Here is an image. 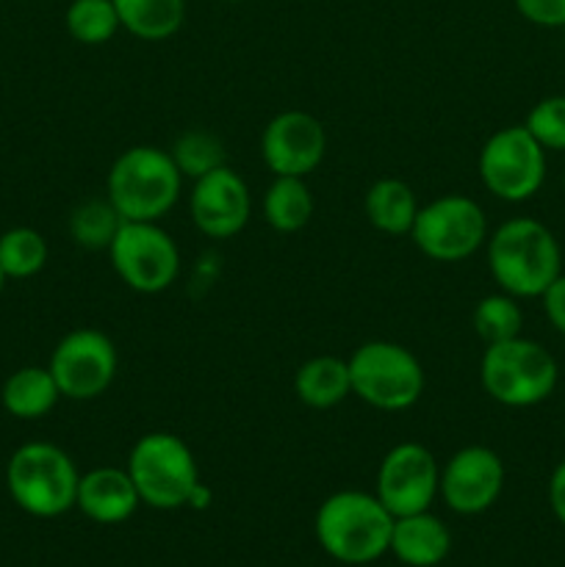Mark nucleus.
Segmentation results:
<instances>
[{
  "label": "nucleus",
  "instance_id": "nucleus-32",
  "mask_svg": "<svg viewBox=\"0 0 565 567\" xmlns=\"http://www.w3.org/2000/svg\"><path fill=\"white\" fill-rule=\"evenodd\" d=\"M3 286H6V275H3V269H0V291H3Z\"/></svg>",
  "mask_w": 565,
  "mask_h": 567
},
{
  "label": "nucleus",
  "instance_id": "nucleus-25",
  "mask_svg": "<svg viewBox=\"0 0 565 567\" xmlns=\"http://www.w3.org/2000/svg\"><path fill=\"white\" fill-rule=\"evenodd\" d=\"M122 221L125 219L116 214V208L109 203V197L83 199V203L75 205L70 214V236L78 247L97 252V249L111 247Z\"/></svg>",
  "mask_w": 565,
  "mask_h": 567
},
{
  "label": "nucleus",
  "instance_id": "nucleus-9",
  "mask_svg": "<svg viewBox=\"0 0 565 567\" xmlns=\"http://www.w3.org/2000/svg\"><path fill=\"white\" fill-rule=\"evenodd\" d=\"M116 277L136 293H164L181 275V249L158 221H122L105 249Z\"/></svg>",
  "mask_w": 565,
  "mask_h": 567
},
{
  "label": "nucleus",
  "instance_id": "nucleus-3",
  "mask_svg": "<svg viewBox=\"0 0 565 567\" xmlns=\"http://www.w3.org/2000/svg\"><path fill=\"white\" fill-rule=\"evenodd\" d=\"M183 192V175L170 150L136 144L116 155L105 177V197L125 221H161Z\"/></svg>",
  "mask_w": 565,
  "mask_h": 567
},
{
  "label": "nucleus",
  "instance_id": "nucleus-30",
  "mask_svg": "<svg viewBox=\"0 0 565 567\" xmlns=\"http://www.w3.org/2000/svg\"><path fill=\"white\" fill-rule=\"evenodd\" d=\"M541 299H543V313H546L548 324L565 336V275H559L557 280L541 293Z\"/></svg>",
  "mask_w": 565,
  "mask_h": 567
},
{
  "label": "nucleus",
  "instance_id": "nucleus-17",
  "mask_svg": "<svg viewBox=\"0 0 565 567\" xmlns=\"http://www.w3.org/2000/svg\"><path fill=\"white\" fill-rule=\"evenodd\" d=\"M388 551L408 567H435L452 551V535L441 518L424 509L415 515L393 518Z\"/></svg>",
  "mask_w": 565,
  "mask_h": 567
},
{
  "label": "nucleus",
  "instance_id": "nucleus-10",
  "mask_svg": "<svg viewBox=\"0 0 565 567\" xmlns=\"http://www.w3.org/2000/svg\"><path fill=\"white\" fill-rule=\"evenodd\" d=\"M480 181L504 203H526L546 181V150L524 125L493 133L480 150Z\"/></svg>",
  "mask_w": 565,
  "mask_h": 567
},
{
  "label": "nucleus",
  "instance_id": "nucleus-13",
  "mask_svg": "<svg viewBox=\"0 0 565 567\" xmlns=\"http://www.w3.org/2000/svg\"><path fill=\"white\" fill-rule=\"evenodd\" d=\"M327 155V131L308 111H280L260 133V158L275 177H308Z\"/></svg>",
  "mask_w": 565,
  "mask_h": 567
},
{
  "label": "nucleus",
  "instance_id": "nucleus-19",
  "mask_svg": "<svg viewBox=\"0 0 565 567\" xmlns=\"http://www.w3.org/2000/svg\"><path fill=\"white\" fill-rule=\"evenodd\" d=\"M419 208L415 192L399 177H380L371 183L363 197L366 219L386 236H410Z\"/></svg>",
  "mask_w": 565,
  "mask_h": 567
},
{
  "label": "nucleus",
  "instance_id": "nucleus-26",
  "mask_svg": "<svg viewBox=\"0 0 565 567\" xmlns=\"http://www.w3.org/2000/svg\"><path fill=\"white\" fill-rule=\"evenodd\" d=\"M471 324H474L476 338L485 347H491V343L518 338L521 327H524V313H521L518 299L510 297V293H487L474 305Z\"/></svg>",
  "mask_w": 565,
  "mask_h": 567
},
{
  "label": "nucleus",
  "instance_id": "nucleus-20",
  "mask_svg": "<svg viewBox=\"0 0 565 567\" xmlns=\"http://www.w3.org/2000/svg\"><path fill=\"white\" fill-rule=\"evenodd\" d=\"M61 391L48 365H22L3 382L0 402L6 413L20 421L44 419L59 404Z\"/></svg>",
  "mask_w": 565,
  "mask_h": 567
},
{
  "label": "nucleus",
  "instance_id": "nucleus-15",
  "mask_svg": "<svg viewBox=\"0 0 565 567\" xmlns=\"http://www.w3.org/2000/svg\"><path fill=\"white\" fill-rule=\"evenodd\" d=\"M188 214L203 236L216 241L238 236L253 216L247 181L227 164L197 177L188 194Z\"/></svg>",
  "mask_w": 565,
  "mask_h": 567
},
{
  "label": "nucleus",
  "instance_id": "nucleus-1",
  "mask_svg": "<svg viewBox=\"0 0 565 567\" xmlns=\"http://www.w3.org/2000/svg\"><path fill=\"white\" fill-rule=\"evenodd\" d=\"M487 269L499 291L535 299L563 275V249L543 221L515 216L499 225L485 241Z\"/></svg>",
  "mask_w": 565,
  "mask_h": 567
},
{
  "label": "nucleus",
  "instance_id": "nucleus-23",
  "mask_svg": "<svg viewBox=\"0 0 565 567\" xmlns=\"http://www.w3.org/2000/svg\"><path fill=\"white\" fill-rule=\"evenodd\" d=\"M170 155L177 169H181L183 181L188 177L192 183L227 164L222 138L216 133L205 131V127H188V131L177 133L170 147Z\"/></svg>",
  "mask_w": 565,
  "mask_h": 567
},
{
  "label": "nucleus",
  "instance_id": "nucleus-7",
  "mask_svg": "<svg viewBox=\"0 0 565 567\" xmlns=\"http://www.w3.org/2000/svg\"><path fill=\"white\" fill-rule=\"evenodd\" d=\"M347 363L352 396L382 413L413 408L424 393V369L402 343L366 341Z\"/></svg>",
  "mask_w": 565,
  "mask_h": 567
},
{
  "label": "nucleus",
  "instance_id": "nucleus-6",
  "mask_svg": "<svg viewBox=\"0 0 565 567\" xmlns=\"http://www.w3.org/2000/svg\"><path fill=\"white\" fill-rule=\"evenodd\" d=\"M127 474L136 485L142 504L153 509L188 507L199 485L194 452L172 432H147L127 454Z\"/></svg>",
  "mask_w": 565,
  "mask_h": 567
},
{
  "label": "nucleus",
  "instance_id": "nucleus-28",
  "mask_svg": "<svg viewBox=\"0 0 565 567\" xmlns=\"http://www.w3.org/2000/svg\"><path fill=\"white\" fill-rule=\"evenodd\" d=\"M524 127L543 150H565V94L543 97L532 105Z\"/></svg>",
  "mask_w": 565,
  "mask_h": 567
},
{
  "label": "nucleus",
  "instance_id": "nucleus-14",
  "mask_svg": "<svg viewBox=\"0 0 565 567\" xmlns=\"http://www.w3.org/2000/svg\"><path fill=\"white\" fill-rule=\"evenodd\" d=\"M502 457L487 446H463L441 468L438 496L452 513L482 515L499 502L504 491Z\"/></svg>",
  "mask_w": 565,
  "mask_h": 567
},
{
  "label": "nucleus",
  "instance_id": "nucleus-11",
  "mask_svg": "<svg viewBox=\"0 0 565 567\" xmlns=\"http://www.w3.org/2000/svg\"><path fill=\"white\" fill-rule=\"evenodd\" d=\"M61 399L92 402L100 399L114 382L120 369V354L114 341L94 327H78L55 343L48 363Z\"/></svg>",
  "mask_w": 565,
  "mask_h": 567
},
{
  "label": "nucleus",
  "instance_id": "nucleus-24",
  "mask_svg": "<svg viewBox=\"0 0 565 567\" xmlns=\"http://www.w3.org/2000/svg\"><path fill=\"white\" fill-rule=\"evenodd\" d=\"M48 241L33 227H11L0 236V269L6 280H28L48 264Z\"/></svg>",
  "mask_w": 565,
  "mask_h": 567
},
{
  "label": "nucleus",
  "instance_id": "nucleus-22",
  "mask_svg": "<svg viewBox=\"0 0 565 567\" xmlns=\"http://www.w3.org/2000/svg\"><path fill=\"white\" fill-rule=\"evenodd\" d=\"M314 216V194L305 177H275L264 194V219L277 233H299Z\"/></svg>",
  "mask_w": 565,
  "mask_h": 567
},
{
  "label": "nucleus",
  "instance_id": "nucleus-33",
  "mask_svg": "<svg viewBox=\"0 0 565 567\" xmlns=\"http://www.w3.org/2000/svg\"><path fill=\"white\" fill-rule=\"evenodd\" d=\"M225 3H247V0H225Z\"/></svg>",
  "mask_w": 565,
  "mask_h": 567
},
{
  "label": "nucleus",
  "instance_id": "nucleus-5",
  "mask_svg": "<svg viewBox=\"0 0 565 567\" xmlns=\"http://www.w3.org/2000/svg\"><path fill=\"white\" fill-rule=\"evenodd\" d=\"M559 380L557 360L532 338H510L485 347L480 382L493 402L504 408H535L546 402Z\"/></svg>",
  "mask_w": 565,
  "mask_h": 567
},
{
  "label": "nucleus",
  "instance_id": "nucleus-29",
  "mask_svg": "<svg viewBox=\"0 0 565 567\" xmlns=\"http://www.w3.org/2000/svg\"><path fill=\"white\" fill-rule=\"evenodd\" d=\"M526 22L541 28H565V0H515Z\"/></svg>",
  "mask_w": 565,
  "mask_h": 567
},
{
  "label": "nucleus",
  "instance_id": "nucleus-21",
  "mask_svg": "<svg viewBox=\"0 0 565 567\" xmlns=\"http://www.w3.org/2000/svg\"><path fill=\"white\" fill-rule=\"evenodd\" d=\"M120 25L144 42H164L181 31L186 0H114Z\"/></svg>",
  "mask_w": 565,
  "mask_h": 567
},
{
  "label": "nucleus",
  "instance_id": "nucleus-8",
  "mask_svg": "<svg viewBox=\"0 0 565 567\" xmlns=\"http://www.w3.org/2000/svg\"><path fill=\"white\" fill-rule=\"evenodd\" d=\"M415 249L438 264H460L487 241L485 210L465 194H443L421 205L410 227Z\"/></svg>",
  "mask_w": 565,
  "mask_h": 567
},
{
  "label": "nucleus",
  "instance_id": "nucleus-16",
  "mask_svg": "<svg viewBox=\"0 0 565 567\" xmlns=\"http://www.w3.org/2000/svg\"><path fill=\"white\" fill-rule=\"evenodd\" d=\"M142 498H138L136 485H133L127 468H114V465H100V468L81 474L78 482L75 507L86 515L89 520L100 526H116L133 518Z\"/></svg>",
  "mask_w": 565,
  "mask_h": 567
},
{
  "label": "nucleus",
  "instance_id": "nucleus-27",
  "mask_svg": "<svg viewBox=\"0 0 565 567\" xmlns=\"http://www.w3.org/2000/svg\"><path fill=\"white\" fill-rule=\"evenodd\" d=\"M64 25L75 42L89 48L105 44L122 28L114 0H72L66 6Z\"/></svg>",
  "mask_w": 565,
  "mask_h": 567
},
{
  "label": "nucleus",
  "instance_id": "nucleus-12",
  "mask_svg": "<svg viewBox=\"0 0 565 567\" xmlns=\"http://www.w3.org/2000/svg\"><path fill=\"white\" fill-rule=\"evenodd\" d=\"M441 485V468L435 454L413 441L388 449L377 471V491L382 507L393 515H415L432 507Z\"/></svg>",
  "mask_w": 565,
  "mask_h": 567
},
{
  "label": "nucleus",
  "instance_id": "nucleus-31",
  "mask_svg": "<svg viewBox=\"0 0 565 567\" xmlns=\"http://www.w3.org/2000/svg\"><path fill=\"white\" fill-rule=\"evenodd\" d=\"M548 507L554 518L565 526V460L552 471V480H548Z\"/></svg>",
  "mask_w": 565,
  "mask_h": 567
},
{
  "label": "nucleus",
  "instance_id": "nucleus-4",
  "mask_svg": "<svg viewBox=\"0 0 565 567\" xmlns=\"http://www.w3.org/2000/svg\"><path fill=\"white\" fill-rule=\"evenodd\" d=\"M75 463L61 446L48 441L22 443L6 463V487L22 513L33 518H59L75 507Z\"/></svg>",
  "mask_w": 565,
  "mask_h": 567
},
{
  "label": "nucleus",
  "instance_id": "nucleus-18",
  "mask_svg": "<svg viewBox=\"0 0 565 567\" xmlns=\"http://www.w3.org/2000/svg\"><path fill=\"white\" fill-rule=\"evenodd\" d=\"M294 393L310 410H330L352 396L349 363L336 354H316L294 374Z\"/></svg>",
  "mask_w": 565,
  "mask_h": 567
},
{
  "label": "nucleus",
  "instance_id": "nucleus-2",
  "mask_svg": "<svg viewBox=\"0 0 565 567\" xmlns=\"http://www.w3.org/2000/svg\"><path fill=\"white\" fill-rule=\"evenodd\" d=\"M393 515L374 493L338 491L316 509L314 532L321 551L341 565H371L388 554Z\"/></svg>",
  "mask_w": 565,
  "mask_h": 567
}]
</instances>
